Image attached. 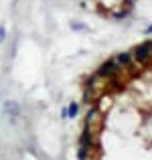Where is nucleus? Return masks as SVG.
I'll list each match as a JSON object with an SVG mask.
<instances>
[{
    "label": "nucleus",
    "instance_id": "obj_1",
    "mask_svg": "<svg viewBox=\"0 0 152 160\" xmlns=\"http://www.w3.org/2000/svg\"><path fill=\"white\" fill-rule=\"evenodd\" d=\"M150 57H152V41H146V43L138 45V47L134 49V59H136L138 63L148 61Z\"/></svg>",
    "mask_w": 152,
    "mask_h": 160
},
{
    "label": "nucleus",
    "instance_id": "obj_2",
    "mask_svg": "<svg viewBox=\"0 0 152 160\" xmlns=\"http://www.w3.org/2000/svg\"><path fill=\"white\" fill-rule=\"evenodd\" d=\"M120 71V65H118L116 61H105V63H101V67L98 69V77H114V75Z\"/></svg>",
    "mask_w": 152,
    "mask_h": 160
},
{
    "label": "nucleus",
    "instance_id": "obj_3",
    "mask_svg": "<svg viewBox=\"0 0 152 160\" xmlns=\"http://www.w3.org/2000/svg\"><path fill=\"white\" fill-rule=\"evenodd\" d=\"M91 130H89V124L83 126V132H81V138H79V148H85V150H91Z\"/></svg>",
    "mask_w": 152,
    "mask_h": 160
},
{
    "label": "nucleus",
    "instance_id": "obj_4",
    "mask_svg": "<svg viewBox=\"0 0 152 160\" xmlns=\"http://www.w3.org/2000/svg\"><path fill=\"white\" fill-rule=\"evenodd\" d=\"M116 63L118 65H130L132 63V53H120L116 57Z\"/></svg>",
    "mask_w": 152,
    "mask_h": 160
},
{
    "label": "nucleus",
    "instance_id": "obj_5",
    "mask_svg": "<svg viewBox=\"0 0 152 160\" xmlns=\"http://www.w3.org/2000/svg\"><path fill=\"white\" fill-rule=\"evenodd\" d=\"M4 112L10 113V116H18V106L14 102H6L4 103Z\"/></svg>",
    "mask_w": 152,
    "mask_h": 160
},
{
    "label": "nucleus",
    "instance_id": "obj_6",
    "mask_svg": "<svg viewBox=\"0 0 152 160\" xmlns=\"http://www.w3.org/2000/svg\"><path fill=\"white\" fill-rule=\"evenodd\" d=\"M77 113H79V106L75 102H71L69 108H67V118H77Z\"/></svg>",
    "mask_w": 152,
    "mask_h": 160
},
{
    "label": "nucleus",
    "instance_id": "obj_7",
    "mask_svg": "<svg viewBox=\"0 0 152 160\" xmlns=\"http://www.w3.org/2000/svg\"><path fill=\"white\" fill-rule=\"evenodd\" d=\"M87 154H89V150H85V148H79V152H77V158H79V160H87Z\"/></svg>",
    "mask_w": 152,
    "mask_h": 160
},
{
    "label": "nucleus",
    "instance_id": "obj_8",
    "mask_svg": "<svg viewBox=\"0 0 152 160\" xmlns=\"http://www.w3.org/2000/svg\"><path fill=\"white\" fill-rule=\"evenodd\" d=\"M4 39H6V27L2 24V27H0V43H2Z\"/></svg>",
    "mask_w": 152,
    "mask_h": 160
},
{
    "label": "nucleus",
    "instance_id": "obj_9",
    "mask_svg": "<svg viewBox=\"0 0 152 160\" xmlns=\"http://www.w3.org/2000/svg\"><path fill=\"white\" fill-rule=\"evenodd\" d=\"M126 14H128V12H116V14H114V18H118V20H122V18H126Z\"/></svg>",
    "mask_w": 152,
    "mask_h": 160
},
{
    "label": "nucleus",
    "instance_id": "obj_10",
    "mask_svg": "<svg viewBox=\"0 0 152 160\" xmlns=\"http://www.w3.org/2000/svg\"><path fill=\"white\" fill-rule=\"evenodd\" d=\"M124 4H126V6L130 8V6H134V0H124Z\"/></svg>",
    "mask_w": 152,
    "mask_h": 160
},
{
    "label": "nucleus",
    "instance_id": "obj_11",
    "mask_svg": "<svg viewBox=\"0 0 152 160\" xmlns=\"http://www.w3.org/2000/svg\"><path fill=\"white\" fill-rule=\"evenodd\" d=\"M146 32H148V35H152V24H150L148 28H146Z\"/></svg>",
    "mask_w": 152,
    "mask_h": 160
}]
</instances>
